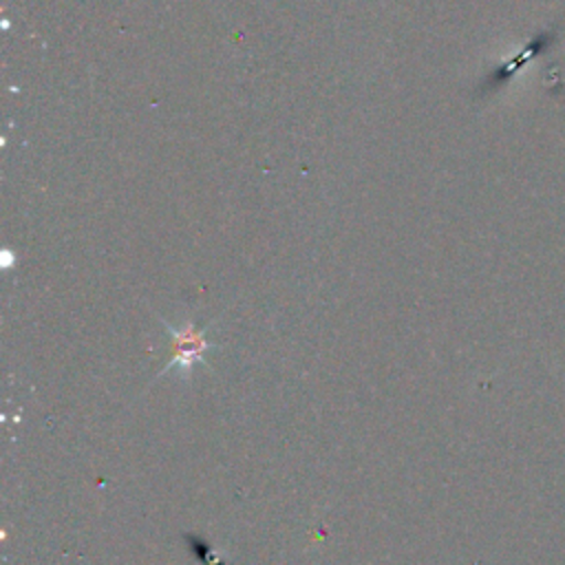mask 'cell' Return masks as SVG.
Listing matches in <instances>:
<instances>
[{
  "mask_svg": "<svg viewBox=\"0 0 565 565\" xmlns=\"http://www.w3.org/2000/svg\"><path fill=\"white\" fill-rule=\"evenodd\" d=\"M159 320L163 322V327L170 335V360L159 371V375H166L177 369V373L183 380H188L196 364L207 366L205 355H207V351L216 349V344H212V340L207 338V331L214 320L207 327H196L192 320H185L183 324H172L161 316H159Z\"/></svg>",
  "mask_w": 565,
  "mask_h": 565,
  "instance_id": "obj_1",
  "label": "cell"
}]
</instances>
